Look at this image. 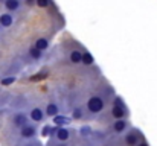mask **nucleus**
I'll list each match as a JSON object with an SVG mask.
<instances>
[{
    "label": "nucleus",
    "mask_w": 157,
    "mask_h": 146,
    "mask_svg": "<svg viewBox=\"0 0 157 146\" xmlns=\"http://www.w3.org/2000/svg\"><path fill=\"white\" fill-rule=\"evenodd\" d=\"M72 117L76 120V119H81L82 117V110L81 108H75L73 110V113H72Z\"/></svg>",
    "instance_id": "obj_19"
},
{
    "label": "nucleus",
    "mask_w": 157,
    "mask_h": 146,
    "mask_svg": "<svg viewBox=\"0 0 157 146\" xmlns=\"http://www.w3.org/2000/svg\"><path fill=\"white\" fill-rule=\"evenodd\" d=\"M69 59L72 64H81L82 62V52H79L78 49H73L69 53Z\"/></svg>",
    "instance_id": "obj_11"
},
{
    "label": "nucleus",
    "mask_w": 157,
    "mask_h": 146,
    "mask_svg": "<svg viewBox=\"0 0 157 146\" xmlns=\"http://www.w3.org/2000/svg\"><path fill=\"white\" fill-rule=\"evenodd\" d=\"M52 120H53V125H55V126H64V125L70 123V119H69L67 116H61V114L52 117Z\"/></svg>",
    "instance_id": "obj_12"
},
{
    "label": "nucleus",
    "mask_w": 157,
    "mask_h": 146,
    "mask_svg": "<svg viewBox=\"0 0 157 146\" xmlns=\"http://www.w3.org/2000/svg\"><path fill=\"white\" fill-rule=\"evenodd\" d=\"M14 24V17L11 12H3L0 14V26L2 28H11Z\"/></svg>",
    "instance_id": "obj_9"
},
{
    "label": "nucleus",
    "mask_w": 157,
    "mask_h": 146,
    "mask_svg": "<svg viewBox=\"0 0 157 146\" xmlns=\"http://www.w3.org/2000/svg\"><path fill=\"white\" fill-rule=\"evenodd\" d=\"M35 5L38 6V8H49L51 5H52V0H35Z\"/></svg>",
    "instance_id": "obj_17"
},
{
    "label": "nucleus",
    "mask_w": 157,
    "mask_h": 146,
    "mask_svg": "<svg viewBox=\"0 0 157 146\" xmlns=\"http://www.w3.org/2000/svg\"><path fill=\"white\" fill-rule=\"evenodd\" d=\"M69 137H70V131H69L67 128H64V126H58V128H56L55 139H56L59 143H61V142H67Z\"/></svg>",
    "instance_id": "obj_7"
},
{
    "label": "nucleus",
    "mask_w": 157,
    "mask_h": 146,
    "mask_svg": "<svg viewBox=\"0 0 157 146\" xmlns=\"http://www.w3.org/2000/svg\"><path fill=\"white\" fill-rule=\"evenodd\" d=\"M3 5H5V9L8 12H15V11H18V8L21 5V0H5Z\"/></svg>",
    "instance_id": "obj_10"
},
{
    "label": "nucleus",
    "mask_w": 157,
    "mask_h": 146,
    "mask_svg": "<svg viewBox=\"0 0 157 146\" xmlns=\"http://www.w3.org/2000/svg\"><path fill=\"white\" fill-rule=\"evenodd\" d=\"M79 133H81V136L87 137V136H90V133H92V128H90V126H82V128L79 129Z\"/></svg>",
    "instance_id": "obj_21"
},
{
    "label": "nucleus",
    "mask_w": 157,
    "mask_h": 146,
    "mask_svg": "<svg viewBox=\"0 0 157 146\" xmlns=\"http://www.w3.org/2000/svg\"><path fill=\"white\" fill-rule=\"evenodd\" d=\"M34 46L37 49H40L41 52H44V50H48V47H49V40L44 38V37H40V38H37V41H35Z\"/></svg>",
    "instance_id": "obj_14"
},
{
    "label": "nucleus",
    "mask_w": 157,
    "mask_h": 146,
    "mask_svg": "<svg viewBox=\"0 0 157 146\" xmlns=\"http://www.w3.org/2000/svg\"><path fill=\"white\" fill-rule=\"evenodd\" d=\"M113 105H119V107H124V105H125V102L122 100V97L116 96V97H114V102H113Z\"/></svg>",
    "instance_id": "obj_22"
},
{
    "label": "nucleus",
    "mask_w": 157,
    "mask_h": 146,
    "mask_svg": "<svg viewBox=\"0 0 157 146\" xmlns=\"http://www.w3.org/2000/svg\"><path fill=\"white\" fill-rule=\"evenodd\" d=\"M11 123L14 128H23L25 125L29 123V116L26 113H15L11 119Z\"/></svg>",
    "instance_id": "obj_2"
},
{
    "label": "nucleus",
    "mask_w": 157,
    "mask_h": 146,
    "mask_svg": "<svg viewBox=\"0 0 157 146\" xmlns=\"http://www.w3.org/2000/svg\"><path fill=\"white\" fill-rule=\"evenodd\" d=\"M82 64H86V66H93L95 64V58L89 50L82 52Z\"/></svg>",
    "instance_id": "obj_15"
},
{
    "label": "nucleus",
    "mask_w": 157,
    "mask_h": 146,
    "mask_svg": "<svg viewBox=\"0 0 157 146\" xmlns=\"http://www.w3.org/2000/svg\"><path fill=\"white\" fill-rule=\"evenodd\" d=\"M124 140H125V145L127 146H137L142 142V137H140V133L137 129H131L130 133H127Z\"/></svg>",
    "instance_id": "obj_3"
},
{
    "label": "nucleus",
    "mask_w": 157,
    "mask_h": 146,
    "mask_svg": "<svg viewBox=\"0 0 157 146\" xmlns=\"http://www.w3.org/2000/svg\"><path fill=\"white\" fill-rule=\"evenodd\" d=\"M44 116H46V111H44V110H41L40 107L32 108V110H31V113H29V119H31L32 122H43Z\"/></svg>",
    "instance_id": "obj_5"
},
{
    "label": "nucleus",
    "mask_w": 157,
    "mask_h": 146,
    "mask_svg": "<svg viewBox=\"0 0 157 146\" xmlns=\"http://www.w3.org/2000/svg\"><path fill=\"white\" fill-rule=\"evenodd\" d=\"M127 114H128V111H127V107H125V105H124V107L113 105V108H111V116H113L114 119H125Z\"/></svg>",
    "instance_id": "obj_8"
},
{
    "label": "nucleus",
    "mask_w": 157,
    "mask_h": 146,
    "mask_svg": "<svg viewBox=\"0 0 157 146\" xmlns=\"http://www.w3.org/2000/svg\"><path fill=\"white\" fill-rule=\"evenodd\" d=\"M44 111H46V116H49V117H55V116L59 114V108H58L56 103H48Z\"/></svg>",
    "instance_id": "obj_13"
},
{
    "label": "nucleus",
    "mask_w": 157,
    "mask_h": 146,
    "mask_svg": "<svg viewBox=\"0 0 157 146\" xmlns=\"http://www.w3.org/2000/svg\"><path fill=\"white\" fill-rule=\"evenodd\" d=\"M51 133H52V126H51V125H46V126H43V129H41V136L48 137V136H51Z\"/></svg>",
    "instance_id": "obj_20"
},
{
    "label": "nucleus",
    "mask_w": 157,
    "mask_h": 146,
    "mask_svg": "<svg viewBox=\"0 0 157 146\" xmlns=\"http://www.w3.org/2000/svg\"><path fill=\"white\" fill-rule=\"evenodd\" d=\"M128 125H130V123H128L127 119H116L114 123H113V131L117 133V134H122V133L127 131Z\"/></svg>",
    "instance_id": "obj_6"
},
{
    "label": "nucleus",
    "mask_w": 157,
    "mask_h": 146,
    "mask_svg": "<svg viewBox=\"0 0 157 146\" xmlns=\"http://www.w3.org/2000/svg\"><path fill=\"white\" fill-rule=\"evenodd\" d=\"M15 81H17V78H15V76H8V78L2 79V81H0V84H2V85H11V84H14Z\"/></svg>",
    "instance_id": "obj_18"
},
{
    "label": "nucleus",
    "mask_w": 157,
    "mask_h": 146,
    "mask_svg": "<svg viewBox=\"0 0 157 146\" xmlns=\"http://www.w3.org/2000/svg\"><path fill=\"white\" fill-rule=\"evenodd\" d=\"M29 55H31V58H34V59H37V61L43 58V52H41L40 49H37L35 46L29 47Z\"/></svg>",
    "instance_id": "obj_16"
},
{
    "label": "nucleus",
    "mask_w": 157,
    "mask_h": 146,
    "mask_svg": "<svg viewBox=\"0 0 157 146\" xmlns=\"http://www.w3.org/2000/svg\"><path fill=\"white\" fill-rule=\"evenodd\" d=\"M0 2H5V0H0Z\"/></svg>",
    "instance_id": "obj_26"
},
{
    "label": "nucleus",
    "mask_w": 157,
    "mask_h": 146,
    "mask_svg": "<svg viewBox=\"0 0 157 146\" xmlns=\"http://www.w3.org/2000/svg\"><path fill=\"white\" fill-rule=\"evenodd\" d=\"M137 146H150V145H148V142H144V140H142V142H140Z\"/></svg>",
    "instance_id": "obj_23"
},
{
    "label": "nucleus",
    "mask_w": 157,
    "mask_h": 146,
    "mask_svg": "<svg viewBox=\"0 0 157 146\" xmlns=\"http://www.w3.org/2000/svg\"><path fill=\"white\" fill-rule=\"evenodd\" d=\"M20 136H21V139H26V140L34 139L37 136V126L32 125V123L25 125L23 128H20Z\"/></svg>",
    "instance_id": "obj_4"
},
{
    "label": "nucleus",
    "mask_w": 157,
    "mask_h": 146,
    "mask_svg": "<svg viewBox=\"0 0 157 146\" xmlns=\"http://www.w3.org/2000/svg\"><path fill=\"white\" fill-rule=\"evenodd\" d=\"M58 146H67V145H66V142H61V143H59Z\"/></svg>",
    "instance_id": "obj_25"
},
{
    "label": "nucleus",
    "mask_w": 157,
    "mask_h": 146,
    "mask_svg": "<svg viewBox=\"0 0 157 146\" xmlns=\"http://www.w3.org/2000/svg\"><path fill=\"white\" fill-rule=\"evenodd\" d=\"M25 3H28V5H32V3H35V0H25Z\"/></svg>",
    "instance_id": "obj_24"
},
{
    "label": "nucleus",
    "mask_w": 157,
    "mask_h": 146,
    "mask_svg": "<svg viewBox=\"0 0 157 146\" xmlns=\"http://www.w3.org/2000/svg\"><path fill=\"white\" fill-rule=\"evenodd\" d=\"M87 110L92 114H98L104 110V99L101 96H92L87 100Z\"/></svg>",
    "instance_id": "obj_1"
}]
</instances>
